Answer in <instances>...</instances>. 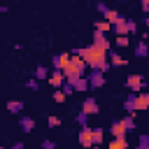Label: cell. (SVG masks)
I'll return each instance as SVG.
<instances>
[{
  "instance_id": "obj_4",
  "label": "cell",
  "mask_w": 149,
  "mask_h": 149,
  "mask_svg": "<svg viewBox=\"0 0 149 149\" xmlns=\"http://www.w3.org/2000/svg\"><path fill=\"white\" fill-rule=\"evenodd\" d=\"M86 79H88V88H100V86H105V72H100V70H91V74H88Z\"/></svg>"
},
{
  "instance_id": "obj_7",
  "label": "cell",
  "mask_w": 149,
  "mask_h": 149,
  "mask_svg": "<svg viewBox=\"0 0 149 149\" xmlns=\"http://www.w3.org/2000/svg\"><path fill=\"white\" fill-rule=\"evenodd\" d=\"M112 30L116 33V37H119V35H128V19L121 14V16H119V19L112 23Z\"/></svg>"
},
{
  "instance_id": "obj_9",
  "label": "cell",
  "mask_w": 149,
  "mask_h": 149,
  "mask_svg": "<svg viewBox=\"0 0 149 149\" xmlns=\"http://www.w3.org/2000/svg\"><path fill=\"white\" fill-rule=\"evenodd\" d=\"M93 44L100 47L102 51H109V37H107L105 33H98V30H95V33H93Z\"/></svg>"
},
{
  "instance_id": "obj_1",
  "label": "cell",
  "mask_w": 149,
  "mask_h": 149,
  "mask_svg": "<svg viewBox=\"0 0 149 149\" xmlns=\"http://www.w3.org/2000/svg\"><path fill=\"white\" fill-rule=\"evenodd\" d=\"M107 54H109V51H102V49L95 47V44L79 47V49L72 51V56H79V58L86 63V68H91V70H100V72H107V68H109V63H107Z\"/></svg>"
},
{
  "instance_id": "obj_17",
  "label": "cell",
  "mask_w": 149,
  "mask_h": 149,
  "mask_svg": "<svg viewBox=\"0 0 149 149\" xmlns=\"http://www.w3.org/2000/svg\"><path fill=\"white\" fill-rule=\"evenodd\" d=\"M135 56H140V58H144V56H149V44H147L144 40H140V42L135 44Z\"/></svg>"
},
{
  "instance_id": "obj_2",
  "label": "cell",
  "mask_w": 149,
  "mask_h": 149,
  "mask_svg": "<svg viewBox=\"0 0 149 149\" xmlns=\"http://www.w3.org/2000/svg\"><path fill=\"white\" fill-rule=\"evenodd\" d=\"M84 72H86V63L79 56H72L70 54V65L63 70V74L65 77H84Z\"/></svg>"
},
{
  "instance_id": "obj_32",
  "label": "cell",
  "mask_w": 149,
  "mask_h": 149,
  "mask_svg": "<svg viewBox=\"0 0 149 149\" xmlns=\"http://www.w3.org/2000/svg\"><path fill=\"white\" fill-rule=\"evenodd\" d=\"M95 9H98V12H100V14H102V16H105V14H107V12H109V7H107V5H105V2H95Z\"/></svg>"
},
{
  "instance_id": "obj_34",
  "label": "cell",
  "mask_w": 149,
  "mask_h": 149,
  "mask_svg": "<svg viewBox=\"0 0 149 149\" xmlns=\"http://www.w3.org/2000/svg\"><path fill=\"white\" fill-rule=\"evenodd\" d=\"M26 86H28V88H33V91H37V86H40V84H37V79H33V77H30V79L26 81Z\"/></svg>"
},
{
  "instance_id": "obj_37",
  "label": "cell",
  "mask_w": 149,
  "mask_h": 149,
  "mask_svg": "<svg viewBox=\"0 0 149 149\" xmlns=\"http://www.w3.org/2000/svg\"><path fill=\"white\" fill-rule=\"evenodd\" d=\"M142 23H144V26L149 28V16H144V19H142Z\"/></svg>"
},
{
  "instance_id": "obj_16",
  "label": "cell",
  "mask_w": 149,
  "mask_h": 149,
  "mask_svg": "<svg viewBox=\"0 0 149 149\" xmlns=\"http://www.w3.org/2000/svg\"><path fill=\"white\" fill-rule=\"evenodd\" d=\"M91 137H93V147H100L105 140V130L102 128H91Z\"/></svg>"
},
{
  "instance_id": "obj_19",
  "label": "cell",
  "mask_w": 149,
  "mask_h": 149,
  "mask_svg": "<svg viewBox=\"0 0 149 149\" xmlns=\"http://www.w3.org/2000/svg\"><path fill=\"white\" fill-rule=\"evenodd\" d=\"M33 79H37V81H40V79H49V70H47L44 65H37L35 72H33Z\"/></svg>"
},
{
  "instance_id": "obj_28",
  "label": "cell",
  "mask_w": 149,
  "mask_h": 149,
  "mask_svg": "<svg viewBox=\"0 0 149 149\" xmlns=\"http://www.w3.org/2000/svg\"><path fill=\"white\" fill-rule=\"evenodd\" d=\"M61 91H63V95H65V98H68V95H72V93H74V88H72V84H68V81H65V84H63V86H61Z\"/></svg>"
},
{
  "instance_id": "obj_21",
  "label": "cell",
  "mask_w": 149,
  "mask_h": 149,
  "mask_svg": "<svg viewBox=\"0 0 149 149\" xmlns=\"http://www.w3.org/2000/svg\"><path fill=\"white\" fill-rule=\"evenodd\" d=\"M7 109H9L12 114H19V112H23V102H21V100H9V102H7Z\"/></svg>"
},
{
  "instance_id": "obj_35",
  "label": "cell",
  "mask_w": 149,
  "mask_h": 149,
  "mask_svg": "<svg viewBox=\"0 0 149 149\" xmlns=\"http://www.w3.org/2000/svg\"><path fill=\"white\" fill-rule=\"evenodd\" d=\"M140 9H142V12L149 16V0H142V2H140Z\"/></svg>"
},
{
  "instance_id": "obj_10",
  "label": "cell",
  "mask_w": 149,
  "mask_h": 149,
  "mask_svg": "<svg viewBox=\"0 0 149 149\" xmlns=\"http://www.w3.org/2000/svg\"><path fill=\"white\" fill-rule=\"evenodd\" d=\"M54 88H61L63 84H65V74L61 72V70H54V72H49V79H47Z\"/></svg>"
},
{
  "instance_id": "obj_6",
  "label": "cell",
  "mask_w": 149,
  "mask_h": 149,
  "mask_svg": "<svg viewBox=\"0 0 149 149\" xmlns=\"http://www.w3.org/2000/svg\"><path fill=\"white\" fill-rule=\"evenodd\" d=\"M19 128H21V133H33L35 130V119L30 114H21L19 116Z\"/></svg>"
},
{
  "instance_id": "obj_31",
  "label": "cell",
  "mask_w": 149,
  "mask_h": 149,
  "mask_svg": "<svg viewBox=\"0 0 149 149\" xmlns=\"http://www.w3.org/2000/svg\"><path fill=\"white\" fill-rule=\"evenodd\" d=\"M47 123H49V128H58V126H61V119H58V116H49Z\"/></svg>"
},
{
  "instance_id": "obj_26",
  "label": "cell",
  "mask_w": 149,
  "mask_h": 149,
  "mask_svg": "<svg viewBox=\"0 0 149 149\" xmlns=\"http://www.w3.org/2000/svg\"><path fill=\"white\" fill-rule=\"evenodd\" d=\"M74 121H77V123H79V126H81V128H86V126H88V116H86V114H84V112H79V114H77V116H74Z\"/></svg>"
},
{
  "instance_id": "obj_22",
  "label": "cell",
  "mask_w": 149,
  "mask_h": 149,
  "mask_svg": "<svg viewBox=\"0 0 149 149\" xmlns=\"http://www.w3.org/2000/svg\"><path fill=\"white\" fill-rule=\"evenodd\" d=\"M121 123H123V128H126V133H130V130H135V119H133V116H123V119H121Z\"/></svg>"
},
{
  "instance_id": "obj_8",
  "label": "cell",
  "mask_w": 149,
  "mask_h": 149,
  "mask_svg": "<svg viewBox=\"0 0 149 149\" xmlns=\"http://www.w3.org/2000/svg\"><path fill=\"white\" fill-rule=\"evenodd\" d=\"M51 65H54V70H65L68 65H70V54H58V56H54L51 58Z\"/></svg>"
},
{
  "instance_id": "obj_30",
  "label": "cell",
  "mask_w": 149,
  "mask_h": 149,
  "mask_svg": "<svg viewBox=\"0 0 149 149\" xmlns=\"http://www.w3.org/2000/svg\"><path fill=\"white\" fill-rule=\"evenodd\" d=\"M116 44H119V47H128V44H130L128 35H119V37H116Z\"/></svg>"
},
{
  "instance_id": "obj_39",
  "label": "cell",
  "mask_w": 149,
  "mask_h": 149,
  "mask_svg": "<svg viewBox=\"0 0 149 149\" xmlns=\"http://www.w3.org/2000/svg\"><path fill=\"white\" fill-rule=\"evenodd\" d=\"M147 100H149V93H147Z\"/></svg>"
},
{
  "instance_id": "obj_15",
  "label": "cell",
  "mask_w": 149,
  "mask_h": 149,
  "mask_svg": "<svg viewBox=\"0 0 149 149\" xmlns=\"http://www.w3.org/2000/svg\"><path fill=\"white\" fill-rule=\"evenodd\" d=\"M135 107H137V112H142V109H149L147 93H135Z\"/></svg>"
},
{
  "instance_id": "obj_23",
  "label": "cell",
  "mask_w": 149,
  "mask_h": 149,
  "mask_svg": "<svg viewBox=\"0 0 149 149\" xmlns=\"http://www.w3.org/2000/svg\"><path fill=\"white\" fill-rule=\"evenodd\" d=\"M137 149H149V133H142L137 137Z\"/></svg>"
},
{
  "instance_id": "obj_18",
  "label": "cell",
  "mask_w": 149,
  "mask_h": 149,
  "mask_svg": "<svg viewBox=\"0 0 149 149\" xmlns=\"http://www.w3.org/2000/svg\"><path fill=\"white\" fill-rule=\"evenodd\" d=\"M107 149H128V140L126 137H112Z\"/></svg>"
},
{
  "instance_id": "obj_36",
  "label": "cell",
  "mask_w": 149,
  "mask_h": 149,
  "mask_svg": "<svg viewBox=\"0 0 149 149\" xmlns=\"http://www.w3.org/2000/svg\"><path fill=\"white\" fill-rule=\"evenodd\" d=\"M12 149H26V147H23V142H14V144H12Z\"/></svg>"
},
{
  "instance_id": "obj_33",
  "label": "cell",
  "mask_w": 149,
  "mask_h": 149,
  "mask_svg": "<svg viewBox=\"0 0 149 149\" xmlns=\"http://www.w3.org/2000/svg\"><path fill=\"white\" fill-rule=\"evenodd\" d=\"M135 33H137V23L133 19H128V35H135Z\"/></svg>"
},
{
  "instance_id": "obj_38",
  "label": "cell",
  "mask_w": 149,
  "mask_h": 149,
  "mask_svg": "<svg viewBox=\"0 0 149 149\" xmlns=\"http://www.w3.org/2000/svg\"><path fill=\"white\" fill-rule=\"evenodd\" d=\"M91 149H102V147H91Z\"/></svg>"
},
{
  "instance_id": "obj_29",
  "label": "cell",
  "mask_w": 149,
  "mask_h": 149,
  "mask_svg": "<svg viewBox=\"0 0 149 149\" xmlns=\"http://www.w3.org/2000/svg\"><path fill=\"white\" fill-rule=\"evenodd\" d=\"M51 98H54L56 102H65V95H63V91H61V88H56V91L51 93Z\"/></svg>"
},
{
  "instance_id": "obj_13",
  "label": "cell",
  "mask_w": 149,
  "mask_h": 149,
  "mask_svg": "<svg viewBox=\"0 0 149 149\" xmlns=\"http://www.w3.org/2000/svg\"><path fill=\"white\" fill-rule=\"evenodd\" d=\"M109 133H112V137H126V128H123L121 119H119V121H112V126H109Z\"/></svg>"
},
{
  "instance_id": "obj_40",
  "label": "cell",
  "mask_w": 149,
  "mask_h": 149,
  "mask_svg": "<svg viewBox=\"0 0 149 149\" xmlns=\"http://www.w3.org/2000/svg\"><path fill=\"white\" fill-rule=\"evenodd\" d=\"M0 149H5V147H0Z\"/></svg>"
},
{
  "instance_id": "obj_14",
  "label": "cell",
  "mask_w": 149,
  "mask_h": 149,
  "mask_svg": "<svg viewBox=\"0 0 149 149\" xmlns=\"http://www.w3.org/2000/svg\"><path fill=\"white\" fill-rule=\"evenodd\" d=\"M107 63L114 65V68H123V65H126V58H121L116 51H112V54H107Z\"/></svg>"
},
{
  "instance_id": "obj_27",
  "label": "cell",
  "mask_w": 149,
  "mask_h": 149,
  "mask_svg": "<svg viewBox=\"0 0 149 149\" xmlns=\"http://www.w3.org/2000/svg\"><path fill=\"white\" fill-rule=\"evenodd\" d=\"M40 147H42V149H56V142L49 140V137H44V140L40 142Z\"/></svg>"
},
{
  "instance_id": "obj_20",
  "label": "cell",
  "mask_w": 149,
  "mask_h": 149,
  "mask_svg": "<svg viewBox=\"0 0 149 149\" xmlns=\"http://www.w3.org/2000/svg\"><path fill=\"white\" fill-rule=\"evenodd\" d=\"M72 88H74V91H79V93H84V91L88 88V79H86V77H79V79L72 84Z\"/></svg>"
},
{
  "instance_id": "obj_24",
  "label": "cell",
  "mask_w": 149,
  "mask_h": 149,
  "mask_svg": "<svg viewBox=\"0 0 149 149\" xmlns=\"http://www.w3.org/2000/svg\"><path fill=\"white\" fill-rule=\"evenodd\" d=\"M119 16H121V14H119V12H116V9H109V12H107V14H105V21H107V23H109V26H112V23H114V21H116V19H119Z\"/></svg>"
},
{
  "instance_id": "obj_11",
  "label": "cell",
  "mask_w": 149,
  "mask_h": 149,
  "mask_svg": "<svg viewBox=\"0 0 149 149\" xmlns=\"http://www.w3.org/2000/svg\"><path fill=\"white\" fill-rule=\"evenodd\" d=\"M77 137H79V144H81V147H86V149H91V147H93V137H91V128H88V126H86V128H81Z\"/></svg>"
},
{
  "instance_id": "obj_5",
  "label": "cell",
  "mask_w": 149,
  "mask_h": 149,
  "mask_svg": "<svg viewBox=\"0 0 149 149\" xmlns=\"http://www.w3.org/2000/svg\"><path fill=\"white\" fill-rule=\"evenodd\" d=\"M98 109H100V107H98V102H95L91 95L81 100V112H84L86 116H93V114H98Z\"/></svg>"
},
{
  "instance_id": "obj_3",
  "label": "cell",
  "mask_w": 149,
  "mask_h": 149,
  "mask_svg": "<svg viewBox=\"0 0 149 149\" xmlns=\"http://www.w3.org/2000/svg\"><path fill=\"white\" fill-rule=\"evenodd\" d=\"M126 86L130 88V93H140L144 88V77L142 74H128L126 77Z\"/></svg>"
},
{
  "instance_id": "obj_12",
  "label": "cell",
  "mask_w": 149,
  "mask_h": 149,
  "mask_svg": "<svg viewBox=\"0 0 149 149\" xmlns=\"http://www.w3.org/2000/svg\"><path fill=\"white\" fill-rule=\"evenodd\" d=\"M123 109L128 112V116H133V114L137 112V107H135V93H128V95H126V100H123Z\"/></svg>"
},
{
  "instance_id": "obj_25",
  "label": "cell",
  "mask_w": 149,
  "mask_h": 149,
  "mask_svg": "<svg viewBox=\"0 0 149 149\" xmlns=\"http://www.w3.org/2000/svg\"><path fill=\"white\" fill-rule=\"evenodd\" d=\"M95 30L98 33H107V30H112V26L107 21H95Z\"/></svg>"
}]
</instances>
